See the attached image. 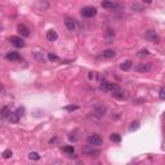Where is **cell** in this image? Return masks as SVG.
<instances>
[{
	"mask_svg": "<svg viewBox=\"0 0 165 165\" xmlns=\"http://www.w3.org/2000/svg\"><path fill=\"white\" fill-rule=\"evenodd\" d=\"M145 39H147L148 41L151 43H155V44H159L161 41V38L155 30H147L145 32Z\"/></svg>",
	"mask_w": 165,
	"mask_h": 165,
	"instance_id": "1",
	"label": "cell"
},
{
	"mask_svg": "<svg viewBox=\"0 0 165 165\" xmlns=\"http://www.w3.org/2000/svg\"><path fill=\"white\" fill-rule=\"evenodd\" d=\"M111 94H112V97L119 100V101H124L129 97V93L126 92L125 89H121V88H119V87H117L114 92H111Z\"/></svg>",
	"mask_w": 165,
	"mask_h": 165,
	"instance_id": "2",
	"label": "cell"
},
{
	"mask_svg": "<svg viewBox=\"0 0 165 165\" xmlns=\"http://www.w3.org/2000/svg\"><path fill=\"white\" fill-rule=\"evenodd\" d=\"M80 13L84 18H93L97 14V9H95L94 7H84L80 10Z\"/></svg>",
	"mask_w": 165,
	"mask_h": 165,
	"instance_id": "3",
	"label": "cell"
},
{
	"mask_svg": "<svg viewBox=\"0 0 165 165\" xmlns=\"http://www.w3.org/2000/svg\"><path fill=\"white\" fill-rule=\"evenodd\" d=\"M116 88H117V85L115 84V82H110V81H102L100 85V89L102 90V92H108V93L114 92Z\"/></svg>",
	"mask_w": 165,
	"mask_h": 165,
	"instance_id": "4",
	"label": "cell"
},
{
	"mask_svg": "<svg viewBox=\"0 0 165 165\" xmlns=\"http://www.w3.org/2000/svg\"><path fill=\"white\" fill-rule=\"evenodd\" d=\"M87 143L89 146H101L102 145V138L98 134H92L87 138Z\"/></svg>",
	"mask_w": 165,
	"mask_h": 165,
	"instance_id": "5",
	"label": "cell"
},
{
	"mask_svg": "<svg viewBox=\"0 0 165 165\" xmlns=\"http://www.w3.org/2000/svg\"><path fill=\"white\" fill-rule=\"evenodd\" d=\"M106 112H107V107L104 106V104H100V106H97V107L94 108V111H93V115H94L97 119H102V117H104Z\"/></svg>",
	"mask_w": 165,
	"mask_h": 165,
	"instance_id": "6",
	"label": "cell"
},
{
	"mask_svg": "<svg viewBox=\"0 0 165 165\" xmlns=\"http://www.w3.org/2000/svg\"><path fill=\"white\" fill-rule=\"evenodd\" d=\"M9 41L16 46V48H23L25 46V41L21 36H10Z\"/></svg>",
	"mask_w": 165,
	"mask_h": 165,
	"instance_id": "7",
	"label": "cell"
},
{
	"mask_svg": "<svg viewBox=\"0 0 165 165\" xmlns=\"http://www.w3.org/2000/svg\"><path fill=\"white\" fill-rule=\"evenodd\" d=\"M90 147H92V148H89V147L82 148V152H84L87 156H89V158H95V156H98L101 153L100 150H94L93 146H90Z\"/></svg>",
	"mask_w": 165,
	"mask_h": 165,
	"instance_id": "8",
	"label": "cell"
},
{
	"mask_svg": "<svg viewBox=\"0 0 165 165\" xmlns=\"http://www.w3.org/2000/svg\"><path fill=\"white\" fill-rule=\"evenodd\" d=\"M17 31L20 32V35L22 38H29L30 36V30H29V27H26L25 25H18L17 26Z\"/></svg>",
	"mask_w": 165,
	"mask_h": 165,
	"instance_id": "9",
	"label": "cell"
},
{
	"mask_svg": "<svg viewBox=\"0 0 165 165\" xmlns=\"http://www.w3.org/2000/svg\"><path fill=\"white\" fill-rule=\"evenodd\" d=\"M65 25L70 31H74L76 29V21L71 17H65Z\"/></svg>",
	"mask_w": 165,
	"mask_h": 165,
	"instance_id": "10",
	"label": "cell"
},
{
	"mask_svg": "<svg viewBox=\"0 0 165 165\" xmlns=\"http://www.w3.org/2000/svg\"><path fill=\"white\" fill-rule=\"evenodd\" d=\"M151 68H152V65H151V63H141V65L137 66V72L145 74V72H148Z\"/></svg>",
	"mask_w": 165,
	"mask_h": 165,
	"instance_id": "11",
	"label": "cell"
},
{
	"mask_svg": "<svg viewBox=\"0 0 165 165\" xmlns=\"http://www.w3.org/2000/svg\"><path fill=\"white\" fill-rule=\"evenodd\" d=\"M5 58L10 62H16V61H20L21 56H20V53H17V52H9V53H7Z\"/></svg>",
	"mask_w": 165,
	"mask_h": 165,
	"instance_id": "12",
	"label": "cell"
},
{
	"mask_svg": "<svg viewBox=\"0 0 165 165\" xmlns=\"http://www.w3.org/2000/svg\"><path fill=\"white\" fill-rule=\"evenodd\" d=\"M20 115H18V112L16 111V112H10L9 114V116H8V120H9V123L10 124H17L18 121H20Z\"/></svg>",
	"mask_w": 165,
	"mask_h": 165,
	"instance_id": "13",
	"label": "cell"
},
{
	"mask_svg": "<svg viewBox=\"0 0 165 165\" xmlns=\"http://www.w3.org/2000/svg\"><path fill=\"white\" fill-rule=\"evenodd\" d=\"M58 39V34H57L54 30H49L48 32H46V40L48 41H56Z\"/></svg>",
	"mask_w": 165,
	"mask_h": 165,
	"instance_id": "14",
	"label": "cell"
},
{
	"mask_svg": "<svg viewBox=\"0 0 165 165\" xmlns=\"http://www.w3.org/2000/svg\"><path fill=\"white\" fill-rule=\"evenodd\" d=\"M102 56L104 58H114V57L116 56V52L112 50V49H106V50L102 52Z\"/></svg>",
	"mask_w": 165,
	"mask_h": 165,
	"instance_id": "15",
	"label": "cell"
},
{
	"mask_svg": "<svg viewBox=\"0 0 165 165\" xmlns=\"http://www.w3.org/2000/svg\"><path fill=\"white\" fill-rule=\"evenodd\" d=\"M132 66H133V62H132L130 59H128V61H125L124 63H121V65H120V70L128 71V70H130V68H132Z\"/></svg>",
	"mask_w": 165,
	"mask_h": 165,
	"instance_id": "16",
	"label": "cell"
},
{
	"mask_svg": "<svg viewBox=\"0 0 165 165\" xmlns=\"http://www.w3.org/2000/svg\"><path fill=\"white\" fill-rule=\"evenodd\" d=\"M110 139H111L112 142H115V143H120V142H121V137H120L119 133H112L111 136H110Z\"/></svg>",
	"mask_w": 165,
	"mask_h": 165,
	"instance_id": "17",
	"label": "cell"
},
{
	"mask_svg": "<svg viewBox=\"0 0 165 165\" xmlns=\"http://www.w3.org/2000/svg\"><path fill=\"white\" fill-rule=\"evenodd\" d=\"M102 7L104 9H112V8L115 7V4L112 1H110V0H103L102 1Z\"/></svg>",
	"mask_w": 165,
	"mask_h": 165,
	"instance_id": "18",
	"label": "cell"
},
{
	"mask_svg": "<svg viewBox=\"0 0 165 165\" xmlns=\"http://www.w3.org/2000/svg\"><path fill=\"white\" fill-rule=\"evenodd\" d=\"M0 114H1L3 117H8L9 116V114H10V108L8 106H4L1 110H0Z\"/></svg>",
	"mask_w": 165,
	"mask_h": 165,
	"instance_id": "19",
	"label": "cell"
},
{
	"mask_svg": "<svg viewBox=\"0 0 165 165\" xmlns=\"http://www.w3.org/2000/svg\"><path fill=\"white\" fill-rule=\"evenodd\" d=\"M62 150H63V152H66L67 155H72V153L75 152V148H74V146H65Z\"/></svg>",
	"mask_w": 165,
	"mask_h": 165,
	"instance_id": "20",
	"label": "cell"
},
{
	"mask_svg": "<svg viewBox=\"0 0 165 165\" xmlns=\"http://www.w3.org/2000/svg\"><path fill=\"white\" fill-rule=\"evenodd\" d=\"M3 159H10L13 156V152H12V150H5V151H3Z\"/></svg>",
	"mask_w": 165,
	"mask_h": 165,
	"instance_id": "21",
	"label": "cell"
},
{
	"mask_svg": "<svg viewBox=\"0 0 165 165\" xmlns=\"http://www.w3.org/2000/svg\"><path fill=\"white\" fill-rule=\"evenodd\" d=\"M29 159L30 160H35V161H38L40 159V155L38 152H30L29 153Z\"/></svg>",
	"mask_w": 165,
	"mask_h": 165,
	"instance_id": "22",
	"label": "cell"
},
{
	"mask_svg": "<svg viewBox=\"0 0 165 165\" xmlns=\"http://www.w3.org/2000/svg\"><path fill=\"white\" fill-rule=\"evenodd\" d=\"M148 54H150V52H148L147 49H142V50H139L138 53H137V56L141 57V58H143V57H147Z\"/></svg>",
	"mask_w": 165,
	"mask_h": 165,
	"instance_id": "23",
	"label": "cell"
},
{
	"mask_svg": "<svg viewBox=\"0 0 165 165\" xmlns=\"http://www.w3.org/2000/svg\"><path fill=\"white\" fill-rule=\"evenodd\" d=\"M132 9H133V10H137V12H142V10H143V5L133 4V5H132Z\"/></svg>",
	"mask_w": 165,
	"mask_h": 165,
	"instance_id": "24",
	"label": "cell"
},
{
	"mask_svg": "<svg viewBox=\"0 0 165 165\" xmlns=\"http://www.w3.org/2000/svg\"><path fill=\"white\" fill-rule=\"evenodd\" d=\"M48 59L49 61H52V62H54V61H58V57H57L56 54H53V53H49L48 54Z\"/></svg>",
	"mask_w": 165,
	"mask_h": 165,
	"instance_id": "25",
	"label": "cell"
},
{
	"mask_svg": "<svg viewBox=\"0 0 165 165\" xmlns=\"http://www.w3.org/2000/svg\"><path fill=\"white\" fill-rule=\"evenodd\" d=\"M78 139H79V137H78V136H75V134H72V133H71L70 136H68V141L72 142V143H74V142H76Z\"/></svg>",
	"mask_w": 165,
	"mask_h": 165,
	"instance_id": "26",
	"label": "cell"
},
{
	"mask_svg": "<svg viewBox=\"0 0 165 165\" xmlns=\"http://www.w3.org/2000/svg\"><path fill=\"white\" fill-rule=\"evenodd\" d=\"M159 97H160L161 101L165 100V88H161L160 89V92H159Z\"/></svg>",
	"mask_w": 165,
	"mask_h": 165,
	"instance_id": "27",
	"label": "cell"
},
{
	"mask_svg": "<svg viewBox=\"0 0 165 165\" xmlns=\"http://www.w3.org/2000/svg\"><path fill=\"white\" fill-rule=\"evenodd\" d=\"M138 128H139V123H138V121L132 123V125H130V130H137Z\"/></svg>",
	"mask_w": 165,
	"mask_h": 165,
	"instance_id": "28",
	"label": "cell"
},
{
	"mask_svg": "<svg viewBox=\"0 0 165 165\" xmlns=\"http://www.w3.org/2000/svg\"><path fill=\"white\" fill-rule=\"evenodd\" d=\"M35 57L38 58V61H40V62H43L44 61V57H43V54L40 56V53L39 52H35Z\"/></svg>",
	"mask_w": 165,
	"mask_h": 165,
	"instance_id": "29",
	"label": "cell"
},
{
	"mask_svg": "<svg viewBox=\"0 0 165 165\" xmlns=\"http://www.w3.org/2000/svg\"><path fill=\"white\" fill-rule=\"evenodd\" d=\"M78 108H79L78 106H67V107H65L66 111H75V110H78Z\"/></svg>",
	"mask_w": 165,
	"mask_h": 165,
	"instance_id": "30",
	"label": "cell"
},
{
	"mask_svg": "<svg viewBox=\"0 0 165 165\" xmlns=\"http://www.w3.org/2000/svg\"><path fill=\"white\" fill-rule=\"evenodd\" d=\"M17 112H18V115H20V116H22V115H23V112H25V108H23V107H20V108L17 110Z\"/></svg>",
	"mask_w": 165,
	"mask_h": 165,
	"instance_id": "31",
	"label": "cell"
},
{
	"mask_svg": "<svg viewBox=\"0 0 165 165\" xmlns=\"http://www.w3.org/2000/svg\"><path fill=\"white\" fill-rule=\"evenodd\" d=\"M4 87H3V84H0V95H1L3 94V93H4Z\"/></svg>",
	"mask_w": 165,
	"mask_h": 165,
	"instance_id": "32",
	"label": "cell"
},
{
	"mask_svg": "<svg viewBox=\"0 0 165 165\" xmlns=\"http://www.w3.org/2000/svg\"><path fill=\"white\" fill-rule=\"evenodd\" d=\"M142 1H143L145 4H151V3H152V0H142Z\"/></svg>",
	"mask_w": 165,
	"mask_h": 165,
	"instance_id": "33",
	"label": "cell"
},
{
	"mask_svg": "<svg viewBox=\"0 0 165 165\" xmlns=\"http://www.w3.org/2000/svg\"><path fill=\"white\" fill-rule=\"evenodd\" d=\"M1 124H3V123H1V119H0V126H1Z\"/></svg>",
	"mask_w": 165,
	"mask_h": 165,
	"instance_id": "34",
	"label": "cell"
}]
</instances>
